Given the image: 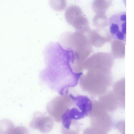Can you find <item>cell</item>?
<instances>
[{"instance_id": "8992f818", "label": "cell", "mask_w": 134, "mask_h": 134, "mask_svg": "<svg viewBox=\"0 0 134 134\" xmlns=\"http://www.w3.org/2000/svg\"><path fill=\"white\" fill-rule=\"evenodd\" d=\"M9 134H29V132L25 127L18 126L14 127Z\"/></svg>"}, {"instance_id": "52a82bcc", "label": "cell", "mask_w": 134, "mask_h": 134, "mask_svg": "<svg viewBox=\"0 0 134 134\" xmlns=\"http://www.w3.org/2000/svg\"></svg>"}, {"instance_id": "277c9868", "label": "cell", "mask_w": 134, "mask_h": 134, "mask_svg": "<svg viewBox=\"0 0 134 134\" xmlns=\"http://www.w3.org/2000/svg\"><path fill=\"white\" fill-rule=\"evenodd\" d=\"M14 127V124L9 119H4L0 120V134H9Z\"/></svg>"}, {"instance_id": "5b68a950", "label": "cell", "mask_w": 134, "mask_h": 134, "mask_svg": "<svg viewBox=\"0 0 134 134\" xmlns=\"http://www.w3.org/2000/svg\"><path fill=\"white\" fill-rule=\"evenodd\" d=\"M77 129L76 122L74 120H73L69 128L66 129L62 127V134H78Z\"/></svg>"}, {"instance_id": "3957f363", "label": "cell", "mask_w": 134, "mask_h": 134, "mask_svg": "<svg viewBox=\"0 0 134 134\" xmlns=\"http://www.w3.org/2000/svg\"><path fill=\"white\" fill-rule=\"evenodd\" d=\"M54 120L49 116L40 112L35 113L30 124V127L36 129L44 133L49 132L54 126Z\"/></svg>"}, {"instance_id": "7a4b0ae2", "label": "cell", "mask_w": 134, "mask_h": 134, "mask_svg": "<svg viewBox=\"0 0 134 134\" xmlns=\"http://www.w3.org/2000/svg\"><path fill=\"white\" fill-rule=\"evenodd\" d=\"M126 13L122 12L112 15L109 18L108 25L110 32L114 39L126 41Z\"/></svg>"}, {"instance_id": "6da1fadb", "label": "cell", "mask_w": 134, "mask_h": 134, "mask_svg": "<svg viewBox=\"0 0 134 134\" xmlns=\"http://www.w3.org/2000/svg\"><path fill=\"white\" fill-rule=\"evenodd\" d=\"M43 54L46 66L40 74L41 81L60 95L68 93L69 88L77 85L82 74L74 72L71 67L73 52L59 42H54L46 47Z\"/></svg>"}]
</instances>
